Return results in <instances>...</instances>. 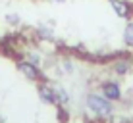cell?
Listing matches in <instances>:
<instances>
[{
    "label": "cell",
    "mask_w": 133,
    "mask_h": 123,
    "mask_svg": "<svg viewBox=\"0 0 133 123\" xmlns=\"http://www.w3.org/2000/svg\"><path fill=\"white\" fill-rule=\"evenodd\" d=\"M87 108L93 113H97L98 117H106L112 113V104L102 94H89L87 96Z\"/></svg>",
    "instance_id": "1"
},
{
    "label": "cell",
    "mask_w": 133,
    "mask_h": 123,
    "mask_svg": "<svg viewBox=\"0 0 133 123\" xmlns=\"http://www.w3.org/2000/svg\"><path fill=\"white\" fill-rule=\"evenodd\" d=\"M17 67H19V71L23 73L29 81H39L41 79V71H39V66L29 60H19L17 63Z\"/></svg>",
    "instance_id": "2"
},
{
    "label": "cell",
    "mask_w": 133,
    "mask_h": 123,
    "mask_svg": "<svg viewBox=\"0 0 133 123\" xmlns=\"http://www.w3.org/2000/svg\"><path fill=\"white\" fill-rule=\"evenodd\" d=\"M110 6H112V10L116 12L118 17H122V19H129L131 13H133V6L129 2H125V0H108Z\"/></svg>",
    "instance_id": "3"
},
{
    "label": "cell",
    "mask_w": 133,
    "mask_h": 123,
    "mask_svg": "<svg viewBox=\"0 0 133 123\" xmlns=\"http://www.w3.org/2000/svg\"><path fill=\"white\" fill-rule=\"evenodd\" d=\"M102 96H106L108 100H120L122 98L120 85L114 83V81H106V83L102 85Z\"/></svg>",
    "instance_id": "4"
},
{
    "label": "cell",
    "mask_w": 133,
    "mask_h": 123,
    "mask_svg": "<svg viewBox=\"0 0 133 123\" xmlns=\"http://www.w3.org/2000/svg\"><path fill=\"white\" fill-rule=\"evenodd\" d=\"M39 94H41V98H43L44 102H48V104H56L58 102L56 89H52V86H48V85H41L39 86Z\"/></svg>",
    "instance_id": "5"
},
{
    "label": "cell",
    "mask_w": 133,
    "mask_h": 123,
    "mask_svg": "<svg viewBox=\"0 0 133 123\" xmlns=\"http://www.w3.org/2000/svg\"><path fill=\"white\" fill-rule=\"evenodd\" d=\"M123 42H125V46L133 48V21H129L123 29Z\"/></svg>",
    "instance_id": "6"
},
{
    "label": "cell",
    "mask_w": 133,
    "mask_h": 123,
    "mask_svg": "<svg viewBox=\"0 0 133 123\" xmlns=\"http://www.w3.org/2000/svg\"><path fill=\"white\" fill-rule=\"evenodd\" d=\"M129 67H131V63L127 62V60H120V62L114 63V71H116V73H120V75L127 73V71H129Z\"/></svg>",
    "instance_id": "7"
},
{
    "label": "cell",
    "mask_w": 133,
    "mask_h": 123,
    "mask_svg": "<svg viewBox=\"0 0 133 123\" xmlns=\"http://www.w3.org/2000/svg\"><path fill=\"white\" fill-rule=\"evenodd\" d=\"M6 21H8V23H12V25H16V23H17V16L10 13V16H6Z\"/></svg>",
    "instance_id": "8"
},
{
    "label": "cell",
    "mask_w": 133,
    "mask_h": 123,
    "mask_svg": "<svg viewBox=\"0 0 133 123\" xmlns=\"http://www.w3.org/2000/svg\"><path fill=\"white\" fill-rule=\"evenodd\" d=\"M54 2H58V4H62V2H66V0H54Z\"/></svg>",
    "instance_id": "9"
}]
</instances>
